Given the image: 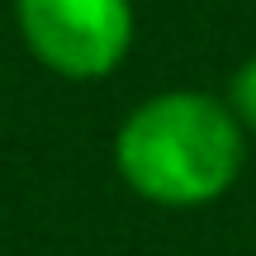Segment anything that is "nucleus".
<instances>
[{"mask_svg": "<svg viewBox=\"0 0 256 256\" xmlns=\"http://www.w3.org/2000/svg\"><path fill=\"white\" fill-rule=\"evenodd\" d=\"M247 128L214 90L171 86L142 95L114 133V171L156 209H204L238 185L247 166Z\"/></svg>", "mask_w": 256, "mask_h": 256, "instance_id": "nucleus-1", "label": "nucleus"}, {"mask_svg": "<svg viewBox=\"0 0 256 256\" xmlns=\"http://www.w3.org/2000/svg\"><path fill=\"white\" fill-rule=\"evenodd\" d=\"M28 57L57 81L90 86L114 76L133 52V0H10Z\"/></svg>", "mask_w": 256, "mask_h": 256, "instance_id": "nucleus-2", "label": "nucleus"}, {"mask_svg": "<svg viewBox=\"0 0 256 256\" xmlns=\"http://www.w3.org/2000/svg\"><path fill=\"white\" fill-rule=\"evenodd\" d=\"M223 100L232 104V114H238V124L247 128V138H256V52L247 57V62H238V72L228 76Z\"/></svg>", "mask_w": 256, "mask_h": 256, "instance_id": "nucleus-3", "label": "nucleus"}]
</instances>
